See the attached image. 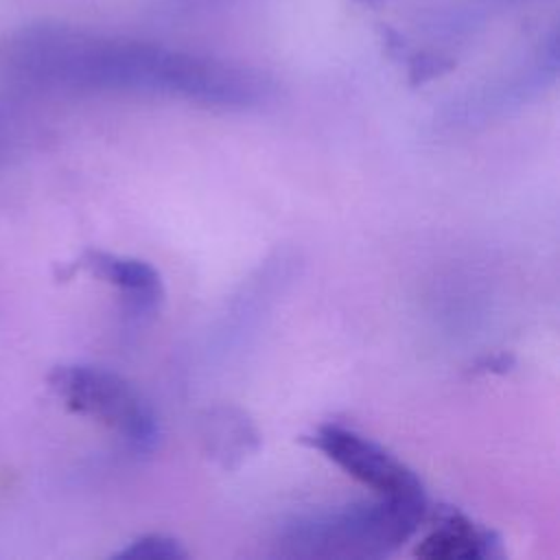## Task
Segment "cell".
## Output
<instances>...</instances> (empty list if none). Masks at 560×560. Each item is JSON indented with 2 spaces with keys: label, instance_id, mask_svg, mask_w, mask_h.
Returning a JSON list of instances; mask_svg holds the SVG:
<instances>
[{
  "label": "cell",
  "instance_id": "8fae6325",
  "mask_svg": "<svg viewBox=\"0 0 560 560\" xmlns=\"http://www.w3.org/2000/svg\"><path fill=\"white\" fill-rule=\"evenodd\" d=\"M490 2H497V4H516V2H532V0H490Z\"/></svg>",
  "mask_w": 560,
  "mask_h": 560
},
{
  "label": "cell",
  "instance_id": "30bf717a",
  "mask_svg": "<svg viewBox=\"0 0 560 560\" xmlns=\"http://www.w3.org/2000/svg\"><path fill=\"white\" fill-rule=\"evenodd\" d=\"M514 363L512 357L508 354H494V357H486L475 365V372H508L510 365Z\"/></svg>",
  "mask_w": 560,
  "mask_h": 560
},
{
  "label": "cell",
  "instance_id": "7a4b0ae2",
  "mask_svg": "<svg viewBox=\"0 0 560 560\" xmlns=\"http://www.w3.org/2000/svg\"><path fill=\"white\" fill-rule=\"evenodd\" d=\"M427 503L385 499L298 516L280 527L273 547L284 558H383L409 540Z\"/></svg>",
  "mask_w": 560,
  "mask_h": 560
},
{
  "label": "cell",
  "instance_id": "9c48e42d",
  "mask_svg": "<svg viewBox=\"0 0 560 560\" xmlns=\"http://www.w3.org/2000/svg\"><path fill=\"white\" fill-rule=\"evenodd\" d=\"M453 68V61L442 57V55H431V52H420L411 59L409 63V77L411 83H424L429 79H435Z\"/></svg>",
  "mask_w": 560,
  "mask_h": 560
},
{
  "label": "cell",
  "instance_id": "277c9868",
  "mask_svg": "<svg viewBox=\"0 0 560 560\" xmlns=\"http://www.w3.org/2000/svg\"><path fill=\"white\" fill-rule=\"evenodd\" d=\"M304 444L324 453L343 472L372 488L378 497L427 503L420 477L381 444L339 424H322Z\"/></svg>",
  "mask_w": 560,
  "mask_h": 560
},
{
  "label": "cell",
  "instance_id": "6da1fadb",
  "mask_svg": "<svg viewBox=\"0 0 560 560\" xmlns=\"http://www.w3.org/2000/svg\"><path fill=\"white\" fill-rule=\"evenodd\" d=\"M20 48L31 70L81 88L168 94L228 109L258 105L271 92L256 70L151 42L52 26L28 33Z\"/></svg>",
  "mask_w": 560,
  "mask_h": 560
},
{
  "label": "cell",
  "instance_id": "8992f818",
  "mask_svg": "<svg viewBox=\"0 0 560 560\" xmlns=\"http://www.w3.org/2000/svg\"><path fill=\"white\" fill-rule=\"evenodd\" d=\"M499 542L494 532L475 525L455 508L442 505L433 527L418 542L416 556L424 560H483L497 553Z\"/></svg>",
  "mask_w": 560,
  "mask_h": 560
},
{
  "label": "cell",
  "instance_id": "5b68a950",
  "mask_svg": "<svg viewBox=\"0 0 560 560\" xmlns=\"http://www.w3.org/2000/svg\"><path fill=\"white\" fill-rule=\"evenodd\" d=\"M74 267H81L98 280L116 287L133 315H153L164 300L162 278L147 260L88 249L81 254Z\"/></svg>",
  "mask_w": 560,
  "mask_h": 560
},
{
  "label": "cell",
  "instance_id": "ba28073f",
  "mask_svg": "<svg viewBox=\"0 0 560 560\" xmlns=\"http://www.w3.org/2000/svg\"><path fill=\"white\" fill-rule=\"evenodd\" d=\"M186 556L188 553L182 547V542L166 534L140 536L116 553V558H131V560H184Z\"/></svg>",
  "mask_w": 560,
  "mask_h": 560
},
{
  "label": "cell",
  "instance_id": "52a82bcc",
  "mask_svg": "<svg viewBox=\"0 0 560 560\" xmlns=\"http://www.w3.org/2000/svg\"><path fill=\"white\" fill-rule=\"evenodd\" d=\"M201 442L214 462L223 468H236L258 451L260 435L245 411L217 405L201 416Z\"/></svg>",
  "mask_w": 560,
  "mask_h": 560
},
{
  "label": "cell",
  "instance_id": "3957f363",
  "mask_svg": "<svg viewBox=\"0 0 560 560\" xmlns=\"http://www.w3.org/2000/svg\"><path fill=\"white\" fill-rule=\"evenodd\" d=\"M50 389L74 413L114 429L131 451L151 453L160 442V420L140 392L112 370L68 363L48 374Z\"/></svg>",
  "mask_w": 560,
  "mask_h": 560
}]
</instances>
